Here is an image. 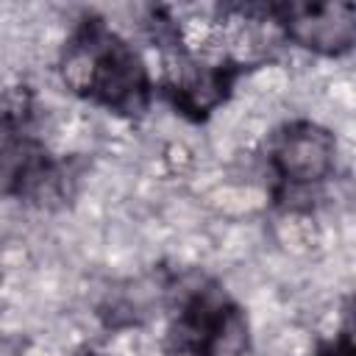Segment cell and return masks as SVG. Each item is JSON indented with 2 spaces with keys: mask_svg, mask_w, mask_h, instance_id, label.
<instances>
[{
  "mask_svg": "<svg viewBox=\"0 0 356 356\" xmlns=\"http://www.w3.org/2000/svg\"><path fill=\"white\" fill-rule=\"evenodd\" d=\"M64 81L120 111L136 114L147 103V75L139 56L100 19H86L64 53Z\"/></svg>",
  "mask_w": 356,
  "mask_h": 356,
  "instance_id": "6da1fadb",
  "label": "cell"
},
{
  "mask_svg": "<svg viewBox=\"0 0 356 356\" xmlns=\"http://www.w3.org/2000/svg\"><path fill=\"white\" fill-rule=\"evenodd\" d=\"M289 36L320 53H342L356 36V8L350 3H284L275 8Z\"/></svg>",
  "mask_w": 356,
  "mask_h": 356,
  "instance_id": "7a4b0ae2",
  "label": "cell"
},
{
  "mask_svg": "<svg viewBox=\"0 0 356 356\" xmlns=\"http://www.w3.org/2000/svg\"><path fill=\"white\" fill-rule=\"evenodd\" d=\"M186 345L203 356H239L248 345V328L239 314L225 300L197 298L184 317Z\"/></svg>",
  "mask_w": 356,
  "mask_h": 356,
  "instance_id": "3957f363",
  "label": "cell"
},
{
  "mask_svg": "<svg viewBox=\"0 0 356 356\" xmlns=\"http://www.w3.org/2000/svg\"><path fill=\"white\" fill-rule=\"evenodd\" d=\"M334 136L312 122H298L278 136L275 145V167L286 181L312 184L323 181L334 167Z\"/></svg>",
  "mask_w": 356,
  "mask_h": 356,
  "instance_id": "277c9868",
  "label": "cell"
},
{
  "mask_svg": "<svg viewBox=\"0 0 356 356\" xmlns=\"http://www.w3.org/2000/svg\"><path fill=\"white\" fill-rule=\"evenodd\" d=\"M228 83H231V75L225 70H197V67H192L189 72L178 75L170 83V89H172L175 103L181 108H186L195 117H203L225 95Z\"/></svg>",
  "mask_w": 356,
  "mask_h": 356,
  "instance_id": "5b68a950",
  "label": "cell"
},
{
  "mask_svg": "<svg viewBox=\"0 0 356 356\" xmlns=\"http://www.w3.org/2000/svg\"><path fill=\"white\" fill-rule=\"evenodd\" d=\"M28 172L25 142L17 134L14 122L0 114V192H8Z\"/></svg>",
  "mask_w": 356,
  "mask_h": 356,
  "instance_id": "8992f818",
  "label": "cell"
},
{
  "mask_svg": "<svg viewBox=\"0 0 356 356\" xmlns=\"http://www.w3.org/2000/svg\"><path fill=\"white\" fill-rule=\"evenodd\" d=\"M320 356H353V348H350V337L345 334L339 342H334L331 348H325Z\"/></svg>",
  "mask_w": 356,
  "mask_h": 356,
  "instance_id": "52a82bcc",
  "label": "cell"
},
{
  "mask_svg": "<svg viewBox=\"0 0 356 356\" xmlns=\"http://www.w3.org/2000/svg\"><path fill=\"white\" fill-rule=\"evenodd\" d=\"M78 356H103V353H97V350H83V353H78Z\"/></svg>",
  "mask_w": 356,
  "mask_h": 356,
  "instance_id": "ba28073f",
  "label": "cell"
}]
</instances>
